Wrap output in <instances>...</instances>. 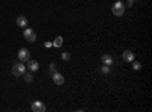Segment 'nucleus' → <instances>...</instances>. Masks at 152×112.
Listing matches in <instances>:
<instances>
[{"label":"nucleus","mask_w":152,"mask_h":112,"mask_svg":"<svg viewBox=\"0 0 152 112\" xmlns=\"http://www.w3.org/2000/svg\"><path fill=\"white\" fill-rule=\"evenodd\" d=\"M24 71H26V65H23V62L15 64L14 67H12V70H11V73L14 74L15 77H21L23 74H24Z\"/></svg>","instance_id":"1"},{"label":"nucleus","mask_w":152,"mask_h":112,"mask_svg":"<svg viewBox=\"0 0 152 112\" xmlns=\"http://www.w3.org/2000/svg\"><path fill=\"white\" fill-rule=\"evenodd\" d=\"M123 12H125V3H122L120 0L113 5V14L116 15V17H122Z\"/></svg>","instance_id":"2"},{"label":"nucleus","mask_w":152,"mask_h":112,"mask_svg":"<svg viewBox=\"0 0 152 112\" xmlns=\"http://www.w3.org/2000/svg\"><path fill=\"white\" fill-rule=\"evenodd\" d=\"M23 36L28 43H35L37 41V33L34 32V29H29V27H24V32H23Z\"/></svg>","instance_id":"3"},{"label":"nucleus","mask_w":152,"mask_h":112,"mask_svg":"<svg viewBox=\"0 0 152 112\" xmlns=\"http://www.w3.org/2000/svg\"><path fill=\"white\" fill-rule=\"evenodd\" d=\"M18 59H20V62H23V64H24V62H28L29 59H31V52L28 50V48H20V50H18Z\"/></svg>","instance_id":"4"},{"label":"nucleus","mask_w":152,"mask_h":112,"mask_svg":"<svg viewBox=\"0 0 152 112\" xmlns=\"http://www.w3.org/2000/svg\"><path fill=\"white\" fill-rule=\"evenodd\" d=\"M31 109H32L34 112H44V111H46V105H44L43 102H40V100H35V102L32 103Z\"/></svg>","instance_id":"5"},{"label":"nucleus","mask_w":152,"mask_h":112,"mask_svg":"<svg viewBox=\"0 0 152 112\" xmlns=\"http://www.w3.org/2000/svg\"><path fill=\"white\" fill-rule=\"evenodd\" d=\"M122 58H123L125 62H132V61L135 59V55H134L132 50H125V52L122 53Z\"/></svg>","instance_id":"6"},{"label":"nucleus","mask_w":152,"mask_h":112,"mask_svg":"<svg viewBox=\"0 0 152 112\" xmlns=\"http://www.w3.org/2000/svg\"><path fill=\"white\" fill-rule=\"evenodd\" d=\"M52 79H53V83L55 85H62V83H64V76H62V74L61 73H53L52 74Z\"/></svg>","instance_id":"7"},{"label":"nucleus","mask_w":152,"mask_h":112,"mask_svg":"<svg viewBox=\"0 0 152 112\" xmlns=\"http://www.w3.org/2000/svg\"><path fill=\"white\" fill-rule=\"evenodd\" d=\"M15 23H17V26H18V27H21V29H24V27H28V18H26V17H23V15L17 17Z\"/></svg>","instance_id":"8"},{"label":"nucleus","mask_w":152,"mask_h":112,"mask_svg":"<svg viewBox=\"0 0 152 112\" xmlns=\"http://www.w3.org/2000/svg\"><path fill=\"white\" fill-rule=\"evenodd\" d=\"M38 68H40V64H38L37 61H32V59H29L28 61V70L29 71H38Z\"/></svg>","instance_id":"9"},{"label":"nucleus","mask_w":152,"mask_h":112,"mask_svg":"<svg viewBox=\"0 0 152 112\" xmlns=\"http://www.w3.org/2000/svg\"><path fill=\"white\" fill-rule=\"evenodd\" d=\"M102 64H104V65H110V67H111V65H113V56H110L108 53H107V55H104V56H102Z\"/></svg>","instance_id":"10"},{"label":"nucleus","mask_w":152,"mask_h":112,"mask_svg":"<svg viewBox=\"0 0 152 112\" xmlns=\"http://www.w3.org/2000/svg\"><path fill=\"white\" fill-rule=\"evenodd\" d=\"M21 77H23L24 80H26L28 83H29V82H32V79H34V77H32V71H29V73H26V71H24V74H23Z\"/></svg>","instance_id":"11"},{"label":"nucleus","mask_w":152,"mask_h":112,"mask_svg":"<svg viewBox=\"0 0 152 112\" xmlns=\"http://www.w3.org/2000/svg\"><path fill=\"white\" fill-rule=\"evenodd\" d=\"M52 46H55V47H61V46H62V36H56Z\"/></svg>","instance_id":"12"},{"label":"nucleus","mask_w":152,"mask_h":112,"mask_svg":"<svg viewBox=\"0 0 152 112\" xmlns=\"http://www.w3.org/2000/svg\"><path fill=\"white\" fill-rule=\"evenodd\" d=\"M131 64H132V68L135 70V71H138V70H142V64H140V62H137L135 59L131 62Z\"/></svg>","instance_id":"13"},{"label":"nucleus","mask_w":152,"mask_h":112,"mask_svg":"<svg viewBox=\"0 0 152 112\" xmlns=\"http://www.w3.org/2000/svg\"><path fill=\"white\" fill-rule=\"evenodd\" d=\"M61 58H62V61H70V58H72V55L69 53V52H64L61 55Z\"/></svg>","instance_id":"14"},{"label":"nucleus","mask_w":152,"mask_h":112,"mask_svg":"<svg viewBox=\"0 0 152 112\" xmlns=\"http://www.w3.org/2000/svg\"><path fill=\"white\" fill-rule=\"evenodd\" d=\"M100 71H102L104 74H108V73H110V65H102V68H100Z\"/></svg>","instance_id":"15"},{"label":"nucleus","mask_w":152,"mask_h":112,"mask_svg":"<svg viewBox=\"0 0 152 112\" xmlns=\"http://www.w3.org/2000/svg\"><path fill=\"white\" fill-rule=\"evenodd\" d=\"M55 71H56V65H55V64H50V73L53 74Z\"/></svg>","instance_id":"16"},{"label":"nucleus","mask_w":152,"mask_h":112,"mask_svg":"<svg viewBox=\"0 0 152 112\" xmlns=\"http://www.w3.org/2000/svg\"><path fill=\"white\" fill-rule=\"evenodd\" d=\"M132 5H134V0H128V2H126V5H125V8H126V6H128V8H131Z\"/></svg>","instance_id":"17"}]
</instances>
